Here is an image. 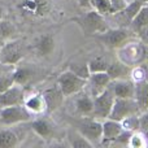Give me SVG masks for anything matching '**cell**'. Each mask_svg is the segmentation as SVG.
Returning <instances> with one entry per match:
<instances>
[{
	"label": "cell",
	"instance_id": "obj_1",
	"mask_svg": "<svg viewBox=\"0 0 148 148\" xmlns=\"http://www.w3.org/2000/svg\"><path fill=\"white\" fill-rule=\"evenodd\" d=\"M72 21L79 26L84 36H95L96 34L103 33L108 29V23L104 16L100 14L95 9L88 10L81 16H77L72 18Z\"/></svg>",
	"mask_w": 148,
	"mask_h": 148
},
{
	"label": "cell",
	"instance_id": "obj_2",
	"mask_svg": "<svg viewBox=\"0 0 148 148\" xmlns=\"http://www.w3.org/2000/svg\"><path fill=\"white\" fill-rule=\"evenodd\" d=\"M72 125L77 131H79L92 144L99 143L101 140V131H103L101 120H97V118L92 117V116H81L78 118H73Z\"/></svg>",
	"mask_w": 148,
	"mask_h": 148
},
{
	"label": "cell",
	"instance_id": "obj_3",
	"mask_svg": "<svg viewBox=\"0 0 148 148\" xmlns=\"http://www.w3.org/2000/svg\"><path fill=\"white\" fill-rule=\"evenodd\" d=\"M131 33L125 27H116V29H109L108 27L105 31L99 33L94 36L97 42L103 44L104 47L109 49H117L121 48L127 43L130 39Z\"/></svg>",
	"mask_w": 148,
	"mask_h": 148
},
{
	"label": "cell",
	"instance_id": "obj_4",
	"mask_svg": "<svg viewBox=\"0 0 148 148\" xmlns=\"http://www.w3.org/2000/svg\"><path fill=\"white\" fill-rule=\"evenodd\" d=\"M25 56V47L20 39L7 40L0 47V62L5 65H17Z\"/></svg>",
	"mask_w": 148,
	"mask_h": 148
},
{
	"label": "cell",
	"instance_id": "obj_5",
	"mask_svg": "<svg viewBox=\"0 0 148 148\" xmlns=\"http://www.w3.org/2000/svg\"><path fill=\"white\" fill-rule=\"evenodd\" d=\"M114 92L112 90V86H108L100 95L94 97V113L92 117L97 118V120H105L109 117L110 110L114 104Z\"/></svg>",
	"mask_w": 148,
	"mask_h": 148
},
{
	"label": "cell",
	"instance_id": "obj_6",
	"mask_svg": "<svg viewBox=\"0 0 148 148\" xmlns=\"http://www.w3.org/2000/svg\"><path fill=\"white\" fill-rule=\"evenodd\" d=\"M57 84H59L60 90L62 91L64 96L68 97L81 92L87 86V79L81 78V77H78L77 74H74L68 69L66 72L60 74L59 79H57Z\"/></svg>",
	"mask_w": 148,
	"mask_h": 148
},
{
	"label": "cell",
	"instance_id": "obj_7",
	"mask_svg": "<svg viewBox=\"0 0 148 148\" xmlns=\"http://www.w3.org/2000/svg\"><path fill=\"white\" fill-rule=\"evenodd\" d=\"M31 120V113L23 104L0 108V121L4 125H17Z\"/></svg>",
	"mask_w": 148,
	"mask_h": 148
},
{
	"label": "cell",
	"instance_id": "obj_8",
	"mask_svg": "<svg viewBox=\"0 0 148 148\" xmlns=\"http://www.w3.org/2000/svg\"><path fill=\"white\" fill-rule=\"evenodd\" d=\"M140 112L134 97H116L113 108L108 118L116 121H122L123 118L133 114H138Z\"/></svg>",
	"mask_w": 148,
	"mask_h": 148
},
{
	"label": "cell",
	"instance_id": "obj_9",
	"mask_svg": "<svg viewBox=\"0 0 148 148\" xmlns=\"http://www.w3.org/2000/svg\"><path fill=\"white\" fill-rule=\"evenodd\" d=\"M20 10L23 14L33 16L35 18H43L52 10L51 0H22L18 4Z\"/></svg>",
	"mask_w": 148,
	"mask_h": 148
},
{
	"label": "cell",
	"instance_id": "obj_10",
	"mask_svg": "<svg viewBox=\"0 0 148 148\" xmlns=\"http://www.w3.org/2000/svg\"><path fill=\"white\" fill-rule=\"evenodd\" d=\"M23 101H25V90L23 86L20 84L14 83L12 87L0 94V108L23 104Z\"/></svg>",
	"mask_w": 148,
	"mask_h": 148
},
{
	"label": "cell",
	"instance_id": "obj_11",
	"mask_svg": "<svg viewBox=\"0 0 148 148\" xmlns=\"http://www.w3.org/2000/svg\"><path fill=\"white\" fill-rule=\"evenodd\" d=\"M123 131L121 121H116L112 118L103 120V131H101V144H112L117 139V136Z\"/></svg>",
	"mask_w": 148,
	"mask_h": 148
},
{
	"label": "cell",
	"instance_id": "obj_12",
	"mask_svg": "<svg viewBox=\"0 0 148 148\" xmlns=\"http://www.w3.org/2000/svg\"><path fill=\"white\" fill-rule=\"evenodd\" d=\"M112 79H110L109 74L107 72H97V73H91L87 79V84H90V92L91 96L95 97L100 95L108 86L110 84Z\"/></svg>",
	"mask_w": 148,
	"mask_h": 148
},
{
	"label": "cell",
	"instance_id": "obj_13",
	"mask_svg": "<svg viewBox=\"0 0 148 148\" xmlns=\"http://www.w3.org/2000/svg\"><path fill=\"white\" fill-rule=\"evenodd\" d=\"M110 86H112L116 97H134L135 82L133 79H114V81L110 82Z\"/></svg>",
	"mask_w": 148,
	"mask_h": 148
},
{
	"label": "cell",
	"instance_id": "obj_14",
	"mask_svg": "<svg viewBox=\"0 0 148 148\" xmlns=\"http://www.w3.org/2000/svg\"><path fill=\"white\" fill-rule=\"evenodd\" d=\"M43 97L44 101H46L47 112H53L62 104V100H64L65 96L62 94V91L60 90L59 84H57V86H52L49 88H47L43 92Z\"/></svg>",
	"mask_w": 148,
	"mask_h": 148
},
{
	"label": "cell",
	"instance_id": "obj_15",
	"mask_svg": "<svg viewBox=\"0 0 148 148\" xmlns=\"http://www.w3.org/2000/svg\"><path fill=\"white\" fill-rule=\"evenodd\" d=\"M55 48H56V40H55L53 35H51V34H43V35H40L35 43L36 52L42 57L51 56L53 53Z\"/></svg>",
	"mask_w": 148,
	"mask_h": 148
},
{
	"label": "cell",
	"instance_id": "obj_16",
	"mask_svg": "<svg viewBox=\"0 0 148 148\" xmlns=\"http://www.w3.org/2000/svg\"><path fill=\"white\" fill-rule=\"evenodd\" d=\"M31 129L39 138L44 139V140L52 139L55 136V126L48 120H44V118L33 121L31 122Z\"/></svg>",
	"mask_w": 148,
	"mask_h": 148
},
{
	"label": "cell",
	"instance_id": "obj_17",
	"mask_svg": "<svg viewBox=\"0 0 148 148\" xmlns=\"http://www.w3.org/2000/svg\"><path fill=\"white\" fill-rule=\"evenodd\" d=\"M134 99H135L140 112H144L148 109V81L142 79L139 82H135Z\"/></svg>",
	"mask_w": 148,
	"mask_h": 148
},
{
	"label": "cell",
	"instance_id": "obj_18",
	"mask_svg": "<svg viewBox=\"0 0 148 148\" xmlns=\"http://www.w3.org/2000/svg\"><path fill=\"white\" fill-rule=\"evenodd\" d=\"M131 69L133 68L130 65L125 64L120 60V61H113L109 64L107 69V73L109 74L110 79L114 81V79H123V78H129L131 74Z\"/></svg>",
	"mask_w": 148,
	"mask_h": 148
},
{
	"label": "cell",
	"instance_id": "obj_19",
	"mask_svg": "<svg viewBox=\"0 0 148 148\" xmlns=\"http://www.w3.org/2000/svg\"><path fill=\"white\" fill-rule=\"evenodd\" d=\"M23 105L29 109V112L31 114H39V113H43L44 110H47L46 107V101H44L43 94H34L30 95L29 97H26Z\"/></svg>",
	"mask_w": 148,
	"mask_h": 148
},
{
	"label": "cell",
	"instance_id": "obj_20",
	"mask_svg": "<svg viewBox=\"0 0 148 148\" xmlns=\"http://www.w3.org/2000/svg\"><path fill=\"white\" fill-rule=\"evenodd\" d=\"M131 30L136 34H140L142 31L148 26V4H144L142 9L136 13V16L130 22Z\"/></svg>",
	"mask_w": 148,
	"mask_h": 148
},
{
	"label": "cell",
	"instance_id": "obj_21",
	"mask_svg": "<svg viewBox=\"0 0 148 148\" xmlns=\"http://www.w3.org/2000/svg\"><path fill=\"white\" fill-rule=\"evenodd\" d=\"M75 110L79 116H92L94 113V97L82 95L75 100Z\"/></svg>",
	"mask_w": 148,
	"mask_h": 148
},
{
	"label": "cell",
	"instance_id": "obj_22",
	"mask_svg": "<svg viewBox=\"0 0 148 148\" xmlns=\"http://www.w3.org/2000/svg\"><path fill=\"white\" fill-rule=\"evenodd\" d=\"M68 140H69V144L73 148H91V147H94V144H92L88 139H86L74 127L68 133Z\"/></svg>",
	"mask_w": 148,
	"mask_h": 148
},
{
	"label": "cell",
	"instance_id": "obj_23",
	"mask_svg": "<svg viewBox=\"0 0 148 148\" xmlns=\"http://www.w3.org/2000/svg\"><path fill=\"white\" fill-rule=\"evenodd\" d=\"M143 5H144V3L142 1V0H134V1H131V3H127V5L125 7V9H122L121 12H118V13L122 14L123 17H125V20L130 23L131 20L135 17L136 13L142 9Z\"/></svg>",
	"mask_w": 148,
	"mask_h": 148
},
{
	"label": "cell",
	"instance_id": "obj_24",
	"mask_svg": "<svg viewBox=\"0 0 148 148\" xmlns=\"http://www.w3.org/2000/svg\"><path fill=\"white\" fill-rule=\"evenodd\" d=\"M18 144V138L14 131L1 130L0 131V148H12Z\"/></svg>",
	"mask_w": 148,
	"mask_h": 148
},
{
	"label": "cell",
	"instance_id": "obj_25",
	"mask_svg": "<svg viewBox=\"0 0 148 148\" xmlns=\"http://www.w3.org/2000/svg\"><path fill=\"white\" fill-rule=\"evenodd\" d=\"M14 34H16V27L10 21L0 20V40L3 43H5L7 40H10L14 36Z\"/></svg>",
	"mask_w": 148,
	"mask_h": 148
},
{
	"label": "cell",
	"instance_id": "obj_26",
	"mask_svg": "<svg viewBox=\"0 0 148 148\" xmlns=\"http://www.w3.org/2000/svg\"><path fill=\"white\" fill-rule=\"evenodd\" d=\"M148 146V138L146 136V134L143 131L138 130V131H134L131 133L130 139H129V143L127 147L131 148H143Z\"/></svg>",
	"mask_w": 148,
	"mask_h": 148
},
{
	"label": "cell",
	"instance_id": "obj_27",
	"mask_svg": "<svg viewBox=\"0 0 148 148\" xmlns=\"http://www.w3.org/2000/svg\"><path fill=\"white\" fill-rule=\"evenodd\" d=\"M88 68H90V72L91 73H97V72H107L108 66H109V62L107 61L105 57L101 56H97L91 59L88 62Z\"/></svg>",
	"mask_w": 148,
	"mask_h": 148
},
{
	"label": "cell",
	"instance_id": "obj_28",
	"mask_svg": "<svg viewBox=\"0 0 148 148\" xmlns=\"http://www.w3.org/2000/svg\"><path fill=\"white\" fill-rule=\"evenodd\" d=\"M33 78V72L29 68H18L14 69V83L20 86H25Z\"/></svg>",
	"mask_w": 148,
	"mask_h": 148
},
{
	"label": "cell",
	"instance_id": "obj_29",
	"mask_svg": "<svg viewBox=\"0 0 148 148\" xmlns=\"http://www.w3.org/2000/svg\"><path fill=\"white\" fill-rule=\"evenodd\" d=\"M91 5L96 12H99L103 16L113 14V9L109 0H91Z\"/></svg>",
	"mask_w": 148,
	"mask_h": 148
},
{
	"label": "cell",
	"instance_id": "obj_30",
	"mask_svg": "<svg viewBox=\"0 0 148 148\" xmlns=\"http://www.w3.org/2000/svg\"><path fill=\"white\" fill-rule=\"evenodd\" d=\"M121 123H122L123 130L130 131V133L138 131L139 130V114L129 116V117L123 118V120L121 121Z\"/></svg>",
	"mask_w": 148,
	"mask_h": 148
},
{
	"label": "cell",
	"instance_id": "obj_31",
	"mask_svg": "<svg viewBox=\"0 0 148 148\" xmlns=\"http://www.w3.org/2000/svg\"><path fill=\"white\" fill-rule=\"evenodd\" d=\"M14 84V69L0 74V94Z\"/></svg>",
	"mask_w": 148,
	"mask_h": 148
},
{
	"label": "cell",
	"instance_id": "obj_32",
	"mask_svg": "<svg viewBox=\"0 0 148 148\" xmlns=\"http://www.w3.org/2000/svg\"><path fill=\"white\" fill-rule=\"evenodd\" d=\"M69 70L73 72L74 74H77L78 77H81V78H84V79H88L90 74H91L87 62L86 64H70Z\"/></svg>",
	"mask_w": 148,
	"mask_h": 148
},
{
	"label": "cell",
	"instance_id": "obj_33",
	"mask_svg": "<svg viewBox=\"0 0 148 148\" xmlns=\"http://www.w3.org/2000/svg\"><path fill=\"white\" fill-rule=\"evenodd\" d=\"M139 130L143 133L148 131V109L139 114Z\"/></svg>",
	"mask_w": 148,
	"mask_h": 148
},
{
	"label": "cell",
	"instance_id": "obj_34",
	"mask_svg": "<svg viewBox=\"0 0 148 148\" xmlns=\"http://www.w3.org/2000/svg\"><path fill=\"white\" fill-rule=\"evenodd\" d=\"M109 1H110V5H112L113 13L121 12L127 5V0H109Z\"/></svg>",
	"mask_w": 148,
	"mask_h": 148
},
{
	"label": "cell",
	"instance_id": "obj_35",
	"mask_svg": "<svg viewBox=\"0 0 148 148\" xmlns=\"http://www.w3.org/2000/svg\"><path fill=\"white\" fill-rule=\"evenodd\" d=\"M13 69H14V68H13L12 65H5V64H3V62H0V74L9 72V70H13Z\"/></svg>",
	"mask_w": 148,
	"mask_h": 148
},
{
	"label": "cell",
	"instance_id": "obj_36",
	"mask_svg": "<svg viewBox=\"0 0 148 148\" xmlns=\"http://www.w3.org/2000/svg\"><path fill=\"white\" fill-rule=\"evenodd\" d=\"M139 35L142 36V39H143V42H144V43L148 44V26H147L146 29H144L143 31H142L140 34H139Z\"/></svg>",
	"mask_w": 148,
	"mask_h": 148
},
{
	"label": "cell",
	"instance_id": "obj_37",
	"mask_svg": "<svg viewBox=\"0 0 148 148\" xmlns=\"http://www.w3.org/2000/svg\"><path fill=\"white\" fill-rule=\"evenodd\" d=\"M78 1V4L81 5L82 8H88L91 7V0H77Z\"/></svg>",
	"mask_w": 148,
	"mask_h": 148
},
{
	"label": "cell",
	"instance_id": "obj_38",
	"mask_svg": "<svg viewBox=\"0 0 148 148\" xmlns=\"http://www.w3.org/2000/svg\"><path fill=\"white\" fill-rule=\"evenodd\" d=\"M3 16H4V9L0 7V20H3Z\"/></svg>",
	"mask_w": 148,
	"mask_h": 148
},
{
	"label": "cell",
	"instance_id": "obj_39",
	"mask_svg": "<svg viewBox=\"0 0 148 148\" xmlns=\"http://www.w3.org/2000/svg\"><path fill=\"white\" fill-rule=\"evenodd\" d=\"M142 1H143L144 4H147V3H148V0H142Z\"/></svg>",
	"mask_w": 148,
	"mask_h": 148
},
{
	"label": "cell",
	"instance_id": "obj_40",
	"mask_svg": "<svg viewBox=\"0 0 148 148\" xmlns=\"http://www.w3.org/2000/svg\"><path fill=\"white\" fill-rule=\"evenodd\" d=\"M3 44H4V43H3V42H1V40H0V47H1V46H3Z\"/></svg>",
	"mask_w": 148,
	"mask_h": 148
},
{
	"label": "cell",
	"instance_id": "obj_41",
	"mask_svg": "<svg viewBox=\"0 0 148 148\" xmlns=\"http://www.w3.org/2000/svg\"><path fill=\"white\" fill-rule=\"evenodd\" d=\"M144 134H146V136H147V138H148V131H146V133H144Z\"/></svg>",
	"mask_w": 148,
	"mask_h": 148
},
{
	"label": "cell",
	"instance_id": "obj_42",
	"mask_svg": "<svg viewBox=\"0 0 148 148\" xmlns=\"http://www.w3.org/2000/svg\"><path fill=\"white\" fill-rule=\"evenodd\" d=\"M147 4H148V3H147Z\"/></svg>",
	"mask_w": 148,
	"mask_h": 148
}]
</instances>
